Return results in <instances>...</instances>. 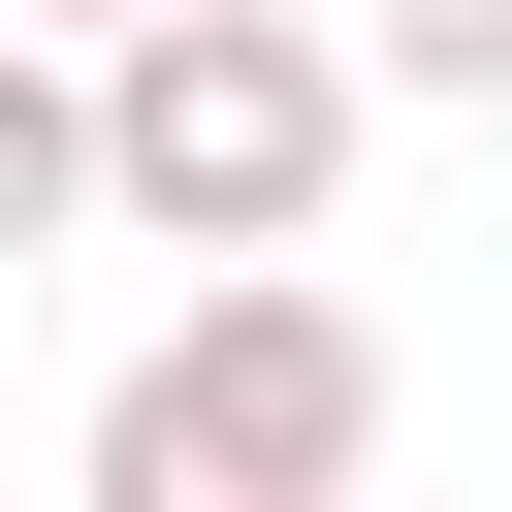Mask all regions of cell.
<instances>
[{
	"instance_id": "obj_2",
	"label": "cell",
	"mask_w": 512,
	"mask_h": 512,
	"mask_svg": "<svg viewBox=\"0 0 512 512\" xmlns=\"http://www.w3.org/2000/svg\"><path fill=\"white\" fill-rule=\"evenodd\" d=\"M320 480H384V320L288 288V256H224L96 384V512H320Z\"/></svg>"
},
{
	"instance_id": "obj_5",
	"label": "cell",
	"mask_w": 512,
	"mask_h": 512,
	"mask_svg": "<svg viewBox=\"0 0 512 512\" xmlns=\"http://www.w3.org/2000/svg\"><path fill=\"white\" fill-rule=\"evenodd\" d=\"M64 32H128V0H64Z\"/></svg>"
},
{
	"instance_id": "obj_3",
	"label": "cell",
	"mask_w": 512,
	"mask_h": 512,
	"mask_svg": "<svg viewBox=\"0 0 512 512\" xmlns=\"http://www.w3.org/2000/svg\"><path fill=\"white\" fill-rule=\"evenodd\" d=\"M64 224H96V64L0 32V256H64Z\"/></svg>"
},
{
	"instance_id": "obj_4",
	"label": "cell",
	"mask_w": 512,
	"mask_h": 512,
	"mask_svg": "<svg viewBox=\"0 0 512 512\" xmlns=\"http://www.w3.org/2000/svg\"><path fill=\"white\" fill-rule=\"evenodd\" d=\"M352 64H384V96H512V0H384Z\"/></svg>"
},
{
	"instance_id": "obj_1",
	"label": "cell",
	"mask_w": 512,
	"mask_h": 512,
	"mask_svg": "<svg viewBox=\"0 0 512 512\" xmlns=\"http://www.w3.org/2000/svg\"><path fill=\"white\" fill-rule=\"evenodd\" d=\"M352 128H384V64L320 0H128L96 32V224L128 256H320Z\"/></svg>"
}]
</instances>
